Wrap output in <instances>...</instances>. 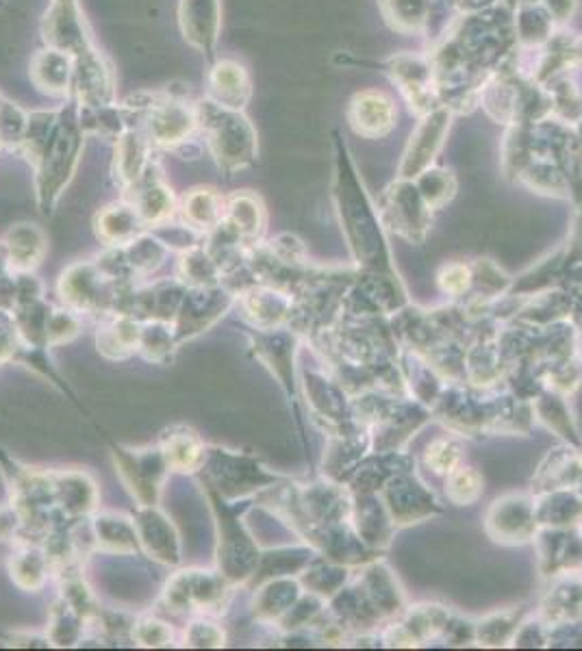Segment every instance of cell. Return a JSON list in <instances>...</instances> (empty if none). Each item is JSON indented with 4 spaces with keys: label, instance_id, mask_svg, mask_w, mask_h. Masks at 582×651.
I'll return each mask as SVG.
<instances>
[{
    "label": "cell",
    "instance_id": "6da1fadb",
    "mask_svg": "<svg viewBox=\"0 0 582 651\" xmlns=\"http://www.w3.org/2000/svg\"><path fill=\"white\" fill-rule=\"evenodd\" d=\"M205 487V485H203ZM205 493L209 498V504L216 517L218 525V547H216V558H218V572L228 579L230 584L246 582L255 574L259 554L252 536L230 508V502L222 500L216 491L205 487Z\"/></svg>",
    "mask_w": 582,
    "mask_h": 651
},
{
    "label": "cell",
    "instance_id": "7a4b0ae2",
    "mask_svg": "<svg viewBox=\"0 0 582 651\" xmlns=\"http://www.w3.org/2000/svg\"><path fill=\"white\" fill-rule=\"evenodd\" d=\"M201 474L203 485L216 491L222 500L230 504L274 480L259 467V463L252 456L230 452L219 445H207V456Z\"/></svg>",
    "mask_w": 582,
    "mask_h": 651
},
{
    "label": "cell",
    "instance_id": "3957f363",
    "mask_svg": "<svg viewBox=\"0 0 582 651\" xmlns=\"http://www.w3.org/2000/svg\"><path fill=\"white\" fill-rule=\"evenodd\" d=\"M233 584L216 572L181 569L165 582L161 601L174 615H214L228 599Z\"/></svg>",
    "mask_w": 582,
    "mask_h": 651
},
{
    "label": "cell",
    "instance_id": "277c9868",
    "mask_svg": "<svg viewBox=\"0 0 582 651\" xmlns=\"http://www.w3.org/2000/svg\"><path fill=\"white\" fill-rule=\"evenodd\" d=\"M80 131V122H60L53 140L37 161V200L44 214L53 211L64 187L73 178L83 140Z\"/></svg>",
    "mask_w": 582,
    "mask_h": 651
},
{
    "label": "cell",
    "instance_id": "5b68a950",
    "mask_svg": "<svg viewBox=\"0 0 582 651\" xmlns=\"http://www.w3.org/2000/svg\"><path fill=\"white\" fill-rule=\"evenodd\" d=\"M111 456L122 485L133 496L138 507H159L163 485L170 476V467L159 443L138 449L111 445Z\"/></svg>",
    "mask_w": 582,
    "mask_h": 651
},
{
    "label": "cell",
    "instance_id": "8992f818",
    "mask_svg": "<svg viewBox=\"0 0 582 651\" xmlns=\"http://www.w3.org/2000/svg\"><path fill=\"white\" fill-rule=\"evenodd\" d=\"M118 285L103 274L96 261H76L62 272L57 293L62 304L78 315H109Z\"/></svg>",
    "mask_w": 582,
    "mask_h": 651
},
{
    "label": "cell",
    "instance_id": "52a82bcc",
    "mask_svg": "<svg viewBox=\"0 0 582 651\" xmlns=\"http://www.w3.org/2000/svg\"><path fill=\"white\" fill-rule=\"evenodd\" d=\"M205 107L209 113L201 109V120L207 122L209 145L219 167L233 172L248 165L255 154V133L248 120L235 111L222 109L216 102H207Z\"/></svg>",
    "mask_w": 582,
    "mask_h": 651
},
{
    "label": "cell",
    "instance_id": "ba28073f",
    "mask_svg": "<svg viewBox=\"0 0 582 651\" xmlns=\"http://www.w3.org/2000/svg\"><path fill=\"white\" fill-rule=\"evenodd\" d=\"M237 300V291L228 285H207V287H187L181 300L179 313L172 319L179 344L196 339L198 335L207 333L216 326L219 319L230 311Z\"/></svg>",
    "mask_w": 582,
    "mask_h": 651
},
{
    "label": "cell",
    "instance_id": "9c48e42d",
    "mask_svg": "<svg viewBox=\"0 0 582 651\" xmlns=\"http://www.w3.org/2000/svg\"><path fill=\"white\" fill-rule=\"evenodd\" d=\"M133 521L144 556L163 567H179L183 563L179 530L161 508L138 507Z\"/></svg>",
    "mask_w": 582,
    "mask_h": 651
},
{
    "label": "cell",
    "instance_id": "30bf717a",
    "mask_svg": "<svg viewBox=\"0 0 582 651\" xmlns=\"http://www.w3.org/2000/svg\"><path fill=\"white\" fill-rule=\"evenodd\" d=\"M55 508L66 521L89 519L98 510V485L80 469L53 471Z\"/></svg>",
    "mask_w": 582,
    "mask_h": 651
},
{
    "label": "cell",
    "instance_id": "8fae6325",
    "mask_svg": "<svg viewBox=\"0 0 582 651\" xmlns=\"http://www.w3.org/2000/svg\"><path fill=\"white\" fill-rule=\"evenodd\" d=\"M94 545L98 552L111 556H140V539L136 530L133 517L114 512V510H96L89 517Z\"/></svg>",
    "mask_w": 582,
    "mask_h": 651
},
{
    "label": "cell",
    "instance_id": "7c38bea8",
    "mask_svg": "<svg viewBox=\"0 0 582 651\" xmlns=\"http://www.w3.org/2000/svg\"><path fill=\"white\" fill-rule=\"evenodd\" d=\"M11 556H9V576L11 582L26 593H40L48 578L53 576L51 558L42 545L40 539H24L11 543Z\"/></svg>",
    "mask_w": 582,
    "mask_h": 651
},
{
    "label": "cell",
    "instance_id": "4fadbf2b",
    "mask_svg": "<svg viewBox=\"0 0 582 651\" xmlns=\"http://www.w3.org/2000/svg\"><path fill=\"white\" fill-rule=\"evenodd\" d=\"M2 263L11 272H35L46 257L48 241L40 226L35 224H15L7 230L2 239Z\"/></svg>",
    "mask_w": 582,
    "mask_h": 651
},
{
    "label": "cell",
    "instance_id": "5bb4252c",
    "mask_svg": "<svg viewBox=\"0 0 582 651\" xmlns=\"http://www.w3.org/2000/svg\"><path fill=\"white\" fill-rule=\"evenodd\" d=\"M129 200L136 205L140 216L144 217L146 226H163L176 211V200L168 183L163 181L159 165L150 163L142 181L129 189Z\"/></svg>",
    "mask_w": 582,
    "mask_h": 651
},
{
    "label": "cell",
    "instance_id": "9a60e30c",
    "mask_svg": "<svg viewBox=\"0 0 582 651\" xmlns=\"http://www.w3.org/2000/svg\"><path fill=\"white\" fill-rule=\"evenodd\" d=\"M140 330H142V322L131 315H120V313L103 315V322L96 333V348L109 361H125L138 355Z\"/></svg>",
    "mask_w": 582,
    "mask_h": 651
},
{
    "label": "cell",
    "instance_id": "2e32d148",
    "mask_svg": "<svg viewBox=\"0 0 582 651\" xmlns=\"http://www.w3.org/2000/svg\"><path fill=\"white\" fill-rule=\"evenodd\" d=\"M159 447L168 460L170 471L176 474H201L207 456V443L201 434L187 426H172L163 431Z\"/></svg>",
    "mask_w": 582,
    "mask_h": 651
},
{
    "label": "cell",
    "instance_id": "e0dca14e",
    "mask_svg": "<svg viewBox=\"0 0 582 651\" xmlns=\"http://www.w3.org/2000/svg\"><path fill=\"white\" fill-rule=\"evenodd\" d=\"M96 235L98 239L107 246H125L129 241H133L136 237H140L146 232L144 217L140 216V211L136 209V205L131 200L125 203H114L109 207H105L98 216H96Z\"/></svg>",
    "mask_w": 582,
    "mask_h": 651
},
{
    "label": "cell",
    "instance_id": "ac0fdd59",
    "mask_svg": "<svg viewBox=\"0 0 582 651\" xmlns=\"http://www.w3.org/2000/svg\"><path fill=\"white\" fill-rule=\"evenodd\" d=\"M196 116L181 102H161L150 111L148 131L154 144H183L196 127Z\"/></svg>",
    "mask_w": 582,
    "mask_h": 651
},
{
    "label": "cell",
    "instance_id": "d6986e66",
    "mask_svg": "<svg viewBox=\"0 0 582 651\" xmlns=\"http://www.w3.org/2000/svg\"><path fill=\"white\" fill-rule=\"evenodd\" d=\"M118 250L122 257L127 279L131 283H138V281L148 279L152 272H157L163 265V261L170 252V246L154 235L142 232L133 241L118 246Z\"/></svg>",
    "mask_w": 582,
    "mask_h": 651
},
{
    "label": "cell",
    "instance_id": "ffe728a7",
    "mask_svg": "<svg viewBox=\"0 0 582 651\" xmlns=\"http://www.w3.org/2000/svg\"><path fill=\"white\" fill-rule=\"evenodd\" d=\"M181 22L185 37L205 53H212L218 37V0H183Z\"/></svg>",
    "mask_w": 582,
    "mask_h": 651
},
{
    "label": "cell",
    "instance_id": "44dd1931",
    "mask_svg": "<svg viewBox=\"0 0 582 651\" xmlns=\"http://www.w3.org/2000/svg\"><path fill=\"white\" fill-rule=\"evenodd\" d=\"M226 214V203L216 189L212 187H196L185 194L181 205V216L190 230L209 235L216 230Z\"/></svg>",
    "mask_w": 582,
    "mask_h": 651
},
{
    "label": "cell",
    "instance_id": "7402d4cb",
    "mask_svg": "<svg viewBox=\"0 0 582 651\" xmlns=\"http://www.w3.org/2000/svg\"><path fill=\"white\" fill-rule=\"evenodd\" d=\"M224 224L235 232V237L246 246L252 243L266 224L263 207L257 196L252 194H235L226 203Z\"/></svg>",
    "mask_w": 582,
    "mask_h": 651
},
{
    "label": "cell",
    "instance_id": "603a6c76",
    "mask_svg": "<svg viewBox=\"0 0 582 651\" xmlns=\"http://www.w3.org/2000/svg\"><path fill=\"white\" fill-rule=\"evenodd\" d=\"M176 279L185 287H207V285L222 283V270L207 246L194 243L181 252V259L176 265Z\"/></svg>",
    "mask_w": 582,
    "mask_h": 651
},
{
    "label": "cell",
    "instance_id": "cb8c5ba5",
    "mask_svg": "<svg viewBox=\"0 0 582 651\" xmlns=\"http://www.w3.org/2000/svg\"><path fill=\"white\" fill-rule=\"evenodd\" d=\"M152 163L150 152H148V142L140 133L129 131L120 138V144L116 150V176L120 185L129 192L133 189L142 176H144L148 165Z\"/></svg>",
    "mask_w": 582,
    "mask_h": 651
},
{
    "label": "cell",
    "instance_id": "d4e9b609",
    "mask_svg": "<svg viewBox=\"0 0 582 651\" xmlns=\"http://www.w3.org/2000/svg\"><path fill=\"white\" fill-rule=\"evenodd\" d=\"M209 83H212V94L216 98V105L222 109L239 111L248 100V94H250L248 78L244 68L237 64H230V62L218 64L212 73Z\"/></svg>",
    "mask_w": 582,
    "mask_h": 651
},
{
    "label": "cell",
    "instance_id": "484cf974",
    "mask_svg": "<svg viewBox=\"0 0 582 651\" xmlns=\"http://www.w3.org/2000/svg\"><path fill=\"white\" fill-rule=\"evenodd\" d=\"M87 621L74 610L68 601L57 597L48 608V626H46V641L55 648H74L83 643Z\"/></svg>",
    "mask_w": 582,
    "mask_h": 651
},
{
    "label": "cell",
    "instance_id": "4316f807",
    "mask_svg": "<svg viewBox=\"0 0 582 651\" xmlns=\"http://www.w3.org/2000/svg\"><path fill=\"white\" fill-rule=\"evenodd\" d=\"M179 346L181 344H179V337H176V330H174L172 322H163V319H146V322H142L138 355H142L146 361L159 362V365L172 361Z\"/></svg>",
    "mask_w": 582,
    "mask_h": 651
},
{
    "label": "cell",
    "instance_id": "83f0119b",
    "mask_svg": "<svg viewBox=\"0 0 582 651\" xmlns=\"http://www.w3.org/2000/svg\"><path fill=\"white\" fill-rule=\"evenodd\" d=\"M277 295H279L277 291L250 287V290L237 293V302L250 324H255L261 330H268L270 326H274L283 317L281 297H277Z\"/></svg>",
    "mask_w": 582,
    "mask_h": 651
},
{
    "label": "cell",
    "instance_id": "f1b7e54d",
    "mask_svg": "<svg viewBox=\"0 0 582 651\" xmlns=\"http://www.w3.org/2000/svg\"><path fill=\"white\" fill-rule=\"evenodd\" d=\"M33 74L37 85L48 94H66L71 76L74 74L71 68V55L57 48L44 51L33 64Z\"/></svg>",
    "mask_w": 582,
    "mask_h": 651
},
{
    "label": "cell",
    "instance_id": "f546056e",
    "mask_svg": "<svg viewBox=\"0 0 582 651\" xmlns=\"http://www.w3.org/2000/svg\"><path fill=\"white\" fill-rule=\"evenodd\" d=\"M176 634L174 628L157 617H140L133 621L131 628V641L138 648L146 650H159V648H170L174 643Z\"/></svg>",
    "mask_w": 582,
    "mask_h": 651
},
{
    "label": "cell",
    "instance_id": "4dcf8cb0",
    "mask_svg": "<svg viewBox=\"0 0 582 651\" xmlns=\"http://www.w3.org/2000/svg\"><path fill=\"white\" fill-rule=\"evenodd\" d=\"M80 335V315L68 306H53L46 324V344L48 348H60L71 344Z\"/></svg>",
    "mask_w": 582,
    "mask_h": 651
},
{
    "label": "cell",
    "instance_id": "1f68e13d",
    "mask_svg": "<svg viewBox=\"0 0 582 651\" xmlns=\"http://www.w3.org/2000/svg\"><path fill=\"white\" fill-rule=\"evenodd\" d=\"M226 634L216 621L207 619V615H198L185 626L183 632V645L194 648V650H218L224 648Z\"/></svg>",
    "mask_w": 582,
    "mask_h": 651
},
{
    "label": "cell",
    "instance_id": "d6a6232c",
    "mask_svg": "<svg viewBox=\"0 0 582 651\" xmlns=\"http://www.w3.org/2000/svg\"><path fill=\"white\" fill-rule=\"evenodd\" d=\"M24 534V523L18 514V510L7 504L0 508V541H18Z\"/></svg>",
    "mask_w": 582,
    "mask_h": 651
},
{
    "label": "cell",
    "instance_id": "836d02e7",
    "mask_svg": "<svg viewBox=\"0 0 582 651\" xmlns=\"http://www.w3.org/2000/svg\"><path fill=\"white\" fill-rule=\"evenodd\" d=\"M2 265H4V263H2V257H0V270H2Z\"/></svg>",
    "mask_w": 582,
    "mask_h": 651
},
{
    "label": "cell",
    "instance_id": "e575fe53",
    "mask_svg": "<svg viewBox=\"0 0 582 651\" xmlns=\"http://www.w3.org/2000/svg\"><path fill=\"white\" fill-rule=\"evenodd\" d=\"M60 2H74V0H60Z\"/></svg>",
    "mask_w": 582,
    "mask_h": 651
},
{
    "label": "cell",
    "instance_id": "d590c367",
    "mask_svg": "<svg viewBox=\"0 0 582 651\" xmlns=\"http://www.w3.org/2000/svg\"><path fill=\"white\" fill-rule=\"evenodd\" d=\"M0 365H2V362H0Z\"/></svg>",
    "mask_w": 582,
    "mask_h": 651
}]
</instances>
